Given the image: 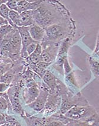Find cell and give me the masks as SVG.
Masks as SVG:
<instances>
[{"instance_id": "3", "label": "cell", "mask_w": 99, "mask_h": 126, "mask_svg": "<svg viewBox=\"0 0 99 126\" xmlns=\"http://www.w3.org/2000/svg\"><path fill=\"white\" fill-rule=\"evenodd\" d=\"M68 34V27L65 24H53L45 29V36L44 39H47L48 42L58 43L63 40ZM44 36V37H45Z\"/></svg>"}, {"instance_id": "35", "label": "cell", "mask_w": 99, "mask_h": 126, "mask_svg": "<svg viewBox=\"0 0 99 126\" xmlns=\"http://www.w3.org/2000/svg\"><path fill=\"white\" fill-rule=\"evenodd\" d=\"M7 126H12V125H10V124H7Z\"/></svg>"}, {"instance_id": "33", "label": "cell", "mask_w": 99, "mask_h": 126, "mask_svg": "<svg viewBox=\"0 0 99 126\" xmlns=\"http://www.w3.org/2000/svg\"><path fill=\"white\" fill-rule=\"evenodd\" d=\"M95 53L96 54V55H97V56H98V57H99V51H97V52H96V53Z\"/></svg>"}, {"instance_id": "20", "label": "cell", "mask_w": 99, "mask_h": 126, "mask_svg": "<svg viewBox=\"0 0 99 126\" xmlns=\"http://www.w3.org/2000/svg\"><path fill=\"white\" fill-rule=\"evenodd\" d=\"M13 77V75L11 73H6V74H4L3 75L1 76L0 78V82L6 83L7 85H9L11 83L12 81Z\"/></svg>"}, {"instance_id": "12", "label": "cell", "mask_w": 99, "mask_h": 126, "mask_svg": "<svg viewBox=\"0 0 99 126\" xmlns=\"http://www.w3.org/2000/svg\"><path fill=\"white\" fill-rule=\"evenodd\" d=\"M42 52H43L42 46L41 45L40 43H37V47H36L34 52L28 56V58L30 59V61L34 64H37L38 63L41 61V55Z\"/></svg>"}, {"instance_id": "8", "label": "cell", "mask_w": 99, "mask_h": 126, "mask_svg": "<svg viewBox=\"0 0 99 126\" xmlns=\"http://www.w3.org/2000/svg\"><path fill=\"white\" fill-rule=\"evenodd\" d=\"M29 33L34 42L40 43L43 42L45 36V29L37 24H34L29 27Z\"/></svg>"}, {"instance_id": "21", "label": "cell", "mask_w": 99, "mask_h": 126, "mask_svg": "<svg viewBox=\"0 0 99 126\" xmlns=\"http://www.w3.org/2000/svg\"><path fill=\"white\" fill-rule=\"evenodd\" d=\"M4 116H5V121H6V123L8 124H10V125H12L14 126H21L20 123L14 117L8 115H4Z\"/></svg>"}, {"instance_id": "27", "label": "cell", "mask_w": 99, "mask_h": 126, "mask_svg": "<svg viewBox=\"0 0 99 126\" xmlns=\"http://www.w3.org/2000/svg\"><path fill=\"white\" fill-rule=\"evenodd\" d=\"M9 85L0 82V93H4L9 87Z\"/></svg>"}, {"instance_id": "18", "label": "cell", "mask_w": 99, "mask_h": 126, "mask_svg": "<svg viewBox=\"0 0 99 126\" xmlns=\"http://www.w3.org/2000/svg\"><path fill=\"white\" fill-rule=\"evenodd\" d=\"M45 126H65V124L51 116L46 118Z\"/></svg>"}, {"instance_id": "32", "label": "cell", "mask_w": 99, "mask_h": 126, "mask_svg": "<svg viewBox=\"0 0 99 126\" xmlns=\"http://www.w3.org/2000/svg\"><path fill=\"white\" fill-rule=\"evenodd\" d=\"M73 120H72L71 122H70L69 123H68L67 124H66L65 126H73Z\"/></svg>"}, {"instance_id": "13", "label": "cell", "mask_w": 99, "mask_h": 126, "mask_svg": "<svg viewBox=\"0 0 99 126\" xmlns=\"http://www.w3.org/2000/svg\"><path fill=\"white\" fill-rule=\"evenodd\" d=\"M28 126H45L46 117H31L25 118Z\"/></svg>"}, {"instance_id": "36", "label": "cell", "mask_w": 99, "mask_h": 126, "mask_svg": "<svg viewBox=\"0 0 99 126\" xmlns=\"http://www.w3.org/2000/svg\"></svg>"}, {"instance_id": "6", "label": "cell", "mask_w": 99, "mask_h": 126, "mask_svg": "<svg viewBox=\"0 0 99 126\" xmlns=\"http://www.w3.org/2000/svg\"><path fill=\"white\" fill-rule=\"evenodd\" d=\"M49 95V89H43L40 90L39 95L35 100L31 104H28V106L33 108L34 110L40 112L43 110L47 101L48 96Z\"/></svg>"}, {"instance_id": "4", "label": "cell", "mask_w": 99, "mask_h": 126, "mask_svg": "<svg viewBox=\"0 0 99 126\" xmlns=\"http://www.w3.org/2000/svg\"><path fill=\"white\" fill-rule=\"evenodd\" d=\"M17 30H18L21 38L22 48L21 50V55L23 58H27L28 56L26 53V49H27V46L31 43L36 42L33 40V39L30 36V33H29V27H18Z\"/></svg>"}, {"instance_id": "1", "label": "cell", "mask_w": 99, "mask_h": 126, "mask_svg": "<svg viewBox=\"0 0 99 126\" xmlns=\"http://www.w3.org/2000/svg\"><path fill=\"white\" fill-rule=\"evenodd\" d=\"M64 115L70 119L76 121H99V115L94 108L90 105L86 106H74L70 109Z\"/></svg>"}, {"instance_id": "15", "label": "cell", "mask_w": 99, "mask_h": 126, "mask_svg": "<svg viewBox=\"0 0 99 126\" xmlns=\"http://www.w3.org/2000/svg\"><path fill=\"white\" fill-rule=\"evenodd\" d=\"M9 18L14 26L16 27V29L20 27V13L14 10H11L9 13Z\"/></svg>"}, {"instance_id": "25", "label": "cell", "mask_w": 99, "mask_h": 126, "mask_svg": "<svg viewBox=\"0 0 99 126\" xmlns=\"http://www.w3.org/2000/svg\"><path fill=\"white\" fill-rule=\"evenodd\" d=\"M63 69H64V72L65 75L69 74L70 72H71V68L69 62H68L67 58L65 60L64 63Z\"/></svg>"}, {"instance_id": "34", "label": "cell", "mask_w": 99, "mask_h": 126, "mask_svg": "<svg viewBox=\"0 0 99 126\" xmlns=\"http://www.w3.org/2000/svg\"><path fill=\"white\" fill-rule=\"evenodd\" d=\"M3 94H4V93H0V97H1V96L3 95Z\"/></svg>"}, {"instance_id": "2", "label": "cell", "mask_w": 99, "mask_h": 126, "mask_svg": "<svg viewBox=\"0 0 99 126\" xmlns=\"http://www.w3.org/2000/svg\"><path fill=\"white\" fill-rule=\"evenodd\" d=\"M61 97L62 103L59 112L62 115H64L70 109L74 106H86L89 105L87 101L80 92L74 94L70 91H68L64 94L62 95Z\"/></svg>"}, {"instance_id": "11", "label": "cell", "mask_w": 99, "mask_h": 126, "mask_svg": "<svg viewBox=\"0 0 99 126\" xmlns=\"http://www.w3.org/2000/svg\"><path fill=\"white\" fill-rule=\"evenodd\" d=\"M11 43H12V46L13 53L17 54L21 52L22 48L21 38L17 29H14L12 39H11Z\"/></svg>"}, {"instance_id": "31", "label": "cell", "mask_w": 99, "mask_h": 126, "mask_svg": "<svg viewBox=\"0 0 99 126\" xmlns=\"http://www.w3.org/2000/svg\"><path fill=\"white\" fill-rule=\"evenodd\" d=\"M7 0H0V5H1L3 4H6Z\"/></svg>"}, {"instance_id": "14", "label": "cell", "mask_w": 99, "mask_h": 126, "mask_svg": "<svg viewBox=\"0 0 99 126\" xmlns=\"http://www.w3.org/2000/svg\"><path fill=\"white\" fill-rule=\"evenodd\" d=\"M10 11L11 10L9 9V8L5 4H3L1 5H0V16L2 17H3L4 19L7 20L8 21L9 24L11 25L14 29H17L15 26H14V24L10 21L9 18V13Z\"/></svg>"}, {"instance_id": "16", "label": "cell", "mask_w": 99, "mask_h": 126, "mask_svg": "<svg viewBox=\"0 0 99 126\" xmlns=\"http://www.w3.org/2000/svg\"><path fill=\"white\" fill-rule=\"evenodd\" d=\"M88 61L92 72L95 76H99V62L92 57H90Z\"/></svg>"}, {"instance_id": "30", "label": "cell", "mask_w": 99, "mask_h": 126, "mask_svg": "<svg viewBox=\"0 0 99 126\" xmlns=\"http://www.w3.org/2000/svg\"><path fill=\"white\" fill-rule=\"evenodd\" d=\"M99 50V33L98 35V37H97V43H96V46L95 48V50H94V53L97 52V51Z\"/></svg>"}, {"instance_id": "19", "label": "cell", "mask_w": 99, "mask_h": 126, "mask_svg": "<svg viewBox=\"0 0 99 126\" xmlns=\"http://www.w3.org/2000/svg\"><path fill=\"white\" fill-rule=\"evenodd\" d=\"M65 80L68 82V83H70V84H71V85L74 86V88H76L77 89H78L79 87H78V83L77 82L73 72H70L69 74L65 75Z\"/></svg>"}, {"instance_id": "29", "label": "cell", "mask_w": 99, "mask_h": 126, "mask_svg": "<svg viewBox=\"0 0 99 126\" xmlns=\"http://www.w3.org/2000/svg\"><path fill=\"white\" fill-rule=\"evenodd\" d=\"M6 121L5 119V116L4 114L0 113V126L3 125L4 124H6Z\"/></svg>"}, {"instance_id": "23", "label": "cell", "mask_w": 99, "mask_h": 126, "mask_svg": "<svg viewBox=\"0 0 99 126\" xmlns=\"http://www.w3.org/2000/svg\"><path fill=\"white\" fill-rule=\"evenodd\" d=\"M17 4H18V1L17 0H10V1H7L5 4L10 10H14V11H17Z\"/></svg>"}, {"instance_id": "10", "label": "cell", "mask_w": 99, "mask_h": 126, "mask_svg": "<svg viewBox=\"0 0 99 126\" xmlns=\"http://www.w3.org/2000/svg\"><path fill=\"white\" fill-rule=\"evenodd\" d=\"M36 24L33 18V10L26 11L20 14V27H30Z\"/></svg>"}, {"instance_id": "22", "label": "cell", "mask_w": 99, "mask_h": 126, "mask_svg": "<svg viewBox=\"0 0 99 126\" xmlns=\"http://www.w3.org/2000/svg\"><path fill=\"white\" fill-rule=\"evenodd\" d=\"M8 107V102L7 98L5 97V94L0 97V111H4L6 110Z\"/></svg>"}, {"instance_id": "24", "label": "cell", "mask_w": 99, "mask_h": 126, "mask_svg": "<svg viewBox=\"0 0 99 126\" xmlns=\"http://www.w3.org/2000/svg\"><path fill=\"white\" fill-rule=\"evenodd\" d=\"M37 43H37V42H33V43H31L30 45H29L28 46H27V49H26V53H27V54L28 55V56L34 52V50H36V47H37Z\"/></svg>"}, {"instance_id": "17", "label": "cell", "mask_w": 99, "mask_h": 126, "mask_svg": "<svg viewBox=\"0 0 99 126\" xmlns=\"http://www.w3.org/2000/svg\"><path fill=\"white\" fill-rule=\"evenodd\" d=\"M14 29V28L10 24L1 26L0 27V41L1 42V40L4 39V37L9 34Z\"/></svg>"}, {"instance_id": "5", "label": "cell", "mask_w": 99, "mask_h": 126, "mask_svg": "<svg viewBox=\"0 0 99 126\" xmlns=\"http://www.w3.org/2000/svg\"><path fill=\"white\" fill-rule=\"evenodd\" d=\"M61 103H62V97L58 94L52 92V94H50L48 96L47 101L46 104L45 105L46 111L45 114L49 115V113L53 114L54 111L57 110L60 108Z\"/></svg>"}, {"instance_id": "26", "label": "cell", "mask_w": 99, "mask_h": 126, "mask_svg": "<svg viewBox=\"0 0 99 126\" xmlns=\"http://www.w3.org/2000/svg\"><path fill=\"white\" fill-rule=\"evenodd\" d=\"M51 63H46V62H42L41 61L39 63H38L37 64H36L37 65V66L38 68H40L42 70H44V71L50 65Z\"/></svg>"}, {"instance_id": "28", "label": "cell", "mask_w": 99, "mask_h": 126, "mask_svg": "<svg viewBox=\"0 0 99 126\" xmlns=\"http://www.w3.org/2000/svg\"><path fill=\"white\" fill-rule=\"evenodd\" d=\"M7 24H9L8 21L0 16V27L2 26H5V25H7Z\"/></svg>"}, {"instance_id": "7", "label": "cell", "mask_w": 99, "mask_h": 126, "mask_svg": "<svg viewBox=\"0 0 99 126\" xmlns=\"http://www.w3.org/2000/svg\"><path fill=\"white\" fill-rule=\"evenodd\" d=\"M42 1H18L17 4V10L18 13H20L26 11H31L35 10L40 6Z\"/></svg>"}, {"instance_id": "9", "label": "cell", "mask_w": 99, "mask_h": 126, "mask_svg": "<svg viewBox=\"0 0 99 126\" xmlns=\"http://www.w3.org/2000/svg\"><path fill=\"white\" fill-rule=\"evenodd\" d=\"M40 89L36 83L33 82L29 85L25 91V101L27 104H31L37 98L40 93Z\"/></svg>"}]
</instances>
